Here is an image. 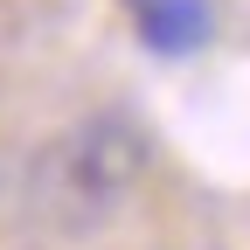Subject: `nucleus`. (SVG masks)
Instances as JSON below:
<instances>
[{"mask_svg":"<svg viewBox=\"0 0 250 250\" xmlns=\"http://www.w3.org/2000/svg\"><path fill=\"white\" fill-rule=\"evenodd\" d=\"M125 7H132V28H139V42L153 56H188V49H202L208 28H215L208 0H125Z\"/></svg>","mask_w":250,"mask_h":250,"instance_id":"2","label":"nucleus"},{"mask_svg":"<svg viewBox=\"0 0 250 250\" xmlns=\"http://www.w3.org/2000/svg\"><path fill=\"white\" fill-rule=\"evenodd\" d=\"M139 174V139H132V125H118V118H98V125H83V132H70L56 153H49V202L62 215H104L118 195H125V181Z\"/></svg>","mask_w":250,"mask_h":250,"instance_id":"1","label":"nucleus"}]
</instances>
